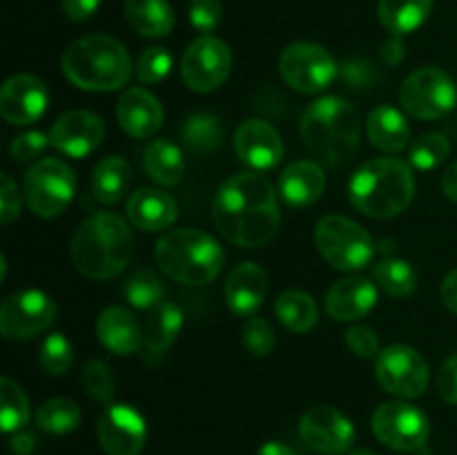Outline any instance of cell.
I'll return each mask as SVG.
<instances>
[{
  "instance_id": "cell-1",
  "label": "cell",
  "mask_w": 457,
  "mask_h": 455,
  "mask_svg": "<svg viewBox=\"0 0 457 455\" xmlns=\"http://www.w3.org/2000/svg\"><path fill=\"white\" fill-rule=\"evenodd\" d=\"M212 219L230 244L262 248L275 239L281 226L275 187L257 170L235 174L214 194Z\"/></svg>"
},
{
  "instance_id": "cell-2",
  "label": "cell",
  "mask_w": 457,
  "mask_h": 455,
  "mask_svg": "<svg viewBox=\"0 0 457 455\" xmlns=\"http://www.w3.org/2000/svg\"><path fill=\"white\" fill-rule=\"evenodd\" d=\"M299 132L312 156L328 168H344L360 152V112L346 98H317L303 110Z\"/></svg>"
},
{
  "instance_id": "cell-3",
  "label": "cell",
  "mask_w": 457,
  "mask_h": 455,
  "mask_svg": "<svg viewBox=\"0 0 457 455\" xmlns=\"http://www.w3.org/2000/svg\"><path fill=\"white\" fill-rule=\"evenodd\" d=\"M134 257V235L123 217L96 212L85 219L71 239V261L94 281L120 275Z\"/></svg>"
},
{
  "instance_id": "cell-4",
  "label": "cell",
  "mask_w": 457,
  "mask_h": 455,
  "mask_svg": "<svg viewBox=\"0 0 457 455\" xmlns=\"http://www.w3.org/2000/svg\"><path fill=\"white\" fill-rule=\"evenodd\" d=\"M62 74L85 92H116L132 79L128 49L114 36H83L62 54Z\"/></svg>"
},
{
  "instance_id": "cell-5",
  "label": "cell",
  "mask_w": 457,
  "mask_h": 455,
  "mask_svg": "<svg viewBox=\"0 0 457 455\" xmlns=\"http://www.w3.org/2000/svg\"><path fill=\"white\" fill-rule=\"evenodd\" d=\"M351 203L373 219H391L404 212L415 196V177L409 163L393 156L366 161L348 186Z\"/></svg>"
},
{
  "instance_id": "cell-6",
  "label": "cell",
  "mask_w": 457,
  "mask_h": 455,
  "mask_svg": "<svg viewBox=\"0 0 457 455\" xmlns=\"http://www.w3.org/2000/svg\"><path fill=\"white\" fill-rule=\"evenodd\" d=\"M161 270L183 285H208L221 272L226 252L208 232L179 228L165 232L154 248Z\"/></svg>"
},
{
  "instance_id": "cell-7",
  "label": "cell",
  "mask_w": 457,
  "mask_h": 455,
  "mask_svg": "<svg viewBox=\"0 0 457 455\" xmlns=\"http://www.w3.org/2000/svg\"><path fill=\"white\" fill-rule=\"evenodd\" d=\"M315 245L330 266L344 272L361 270L375 254V244L369 232L342 214H328L317 223Z\"/></svg>"
},
{
  "instance_id": "cell-8",
  "label": "cell",
  "mask_w": 457,
  "mask_h": 455,
  "mask_svg": "<svg viewBox=\"0 0 457 455\" xmlns=\"http://www.w3.org/2000/svg\"><path fill=\"white\" fill-rule=\"evenodd\" d=\"M76 192V174L65 161L40 159L25 174L27 208L43 219H54L70 208Z\"/></svg>"
},
{
  "instance_id": "cell-9",
  "label": "cell",
  "mask_w": 457,
  "mask_h": 455,
  "mask_svg": "<svg viewBox=\"0 0 457 455\" xmlns=\"http://www.w3.org/2000/svg\"><path fill=\"white\" fill-rule=\"evenodd\" d=\"M400 103L413 119H442L457 103L455 80L440 67H420L402 83Z\"/></svg>"
},
{
  "instance_id": "cell-10",
  "label": "cell",
  "mask_w": 457,
  "mask_h": 455,
  "mask_svg": "<svg viewBox=\"0 0 457 455\" xmlns=\"http://www.w3.org/2000/svg\"><path fill=\"white\" fill-rule=\"evenodd\" d=\"M279 74L299 94H320L339 76V67L328 49L315 43H293L281 52Z\"/></svg>"
},
{
  "instance_id": "cell-11",
  "label": "cell",
  "mask_w": 457,
  "mask_h": 455,
  "mask_svg": "<svg viewBox=\"0 0 457 455\" xmlns=\"http://www.w3.org/2000/svg\"><path fill=\"white\" fill-rule=\"evenodd\" d=\"M56 302L43 290H21L0 306V333L9 342H27L56 321Z\"/></svg>"
},
{
  "instance_id": "cell-12",
  "label": "cell",
  "mask_w": 457,
  "mask_h": 455,
  "mask_svg": "<svg viewBox=\"0 0 457 455\" xmlns=\"http://www.w3.org/2000/svg\"><path fill=\"white\" fill-rule=\"evenodd\" d=\"M373 433L388 449L411 453L427 446L431 424L418 406L406 401H386L373 413Z\"/></svg>"
},
{
  "instance_id": "cell-13",
  "label": "cell",
  "mask_w": 457,
  "mask_h": 455,
  "mask_svg": "<svg viewBox=\"0 0 457 455\" xmlns=\"http://www.w3.org/2000/svg\"><path fill=\"white\" fill-rule=\"evenodd\" d=\"M375 377L379 386L402 400L424 395L428 386V364L415 348L395 343L384 348L375 360Z\"/></svg>"
},
{
  "instance_id": "cell-14",
  "label": "cell",
  "mask_w": 457,
  "mask_h": 455,
  "mask_svg": "<svg viewBox=\"0 0 457 455\" xmlns=\"http://www.w3.org/2000/svg\"><path fill=\"white\" fill-rule=\"evenodd\" d=\"M232 70V54L223 40L214 36H201L181 58L183 83L192 92L208 94L221 87Z\"/></svg>"
},
{
  "instance_id": "cell-15",
  "label": "cell",
  "mask_w": 457,
  "mask_h": 455,
  "mask_svg": "<svg viewBox=\"0 0 457 455\" xmlns=\"http://www.w3.org/2000/svg\"><path fill=\"white\" fill-rule=\"evenodd\" d=\"M299 435L312 451L324 455H339L351 451L355 442V426L342 410L328 404L312 406L299 419Z\"/></svg>"
},
{
  "instance_id": "cell-16",
  "label": "cell",
  "mask_w": 457,
  "mask_h": 455,
  "mask_svg": "<svg viewBox=\"0 0 457 455\" xmlns=\"http://www.w3.org/2000/svg\"><path fill=\"white\" fill-rule=\"evenodd\" d=\"M145 418L129 404H110L98 419V442L107 455H138L145 446Z\"/></svg>"
},
{
  "instance_id": "cell-17",
  "label": "cell",
  "mask_w": 457,
  "mask_h": 455,
  "mask_svg": "<svg viewBox=\"0 0 457 455\" xmlns=\"http://www.w3.org/2000/svg\"><path fill=\"white\" fill-rule=\"evenodd\" d=\"M105 138V123L89 110H71L58 116L49 129V141L58 152L74 159H83L96 150Z\"/></svg>"
},
{
  "instance_id": "cell-18",
  "label": "cell",
  "mask_w": 457,
  "mask_h": 455,
  "mask_svg": "<svg viewBox=\"0 0 457 455\" xmlns=\"http://www.w3.org/2000/svg\"><path fill=\"white\" fill-rule=\"evenodd\" d=\"M47 85L34 74H16L0 89V114L12 125H29L45 114Z\"/></svg>"
},
{
  "instance_id": "cell-19",
  "label": "cell",
  "mask_w": 457,
  "mask_h": 455,
  "mask_svg": "<svg viewBox=\"0 0 457 455\" xmlns=\"http://www.w3.org/2000/svg\"><path fill=\"white\" fill-rule=\"evenodd\" d=\"M237 156L257 172L272 170L284 159V141L268 120L248 119L235 132Z\"/></svg>"
},
{
  "instance_id": "cell-20",
  "label": "cell",
  "mask_w": 457,
  "mask_h": 455,
  "mask_svg": "<svg viewBox=\"0 0 457 455\" xmlns=\"http://www.w3.org/2000/svg\"><path fill=\"white\" fill-rule=\"evenodd\" d=\"M116 116L123 132L134 138H147L154 136L163 125V105L147 89L129 87L119 98Z\"/></svg>"
},
{
  "instance_id": "cell-21",
  "label": "cell",
  "mask_w": 457,
  "mask_h": 455,
  "mask_svg": "<svg viewBox=\"0 0 457 455\" xmlns=\"http://www.w3.org/2000/svg\"><path fill=\"white\" fill-rule=\"evenodd\" d=\"M268 294V275L262 266L244 261L226 279V303L235 315L253 317Z\"/></svg>"
},
{
  "instance_id": "cell-22",
  "label": "cell",
  "mask_w": 457,
  "mask_h": 455,
  "mask_svg": "<svg viewBox=\"0 0 457 455\" xmlns=\"http://www.w3.org/2000/svg\"><path fill=\"white\" fill-rule=\"evenodd\" d=\"M378 303V288L366 277L339 279L326 294V312L335 321H355L369 315Z\"/></svg>"
},
{
  "instance_id": "cell-23",
  "label": "cell",
  "mask_w": 457,
  "mask_h": 455,
  "mask_svg": "<svg viewBox=\"0 0 457 455\" xmlns=\"http://www.w3.org/2000/svg\"><path fill=\"white\" fill-rule=\"evenodd\" d=\"M183 326V312L181 308H177L170 302H161L159 306H154L147 315L145 326H143V346H141V357L150 366L161 364V360L165 357V352L170 351V346L174 343V339L179 337Z\"/></svg>"
},
{
  "instance_id": "cell-24",
  "label": "cell",
  "mask_w": 457,
  "mask_h": 455,
  "mask_svg": "<svg viewBox=\"0 0 457 455\" xmlns=\"http://www.w3.org/2000/svg\"><path fill=\"white\" fill-rule=\"evenodd\" d=\"M96 335L103 346L114 355L128 357L141 352L143 330L137 317L123 306H110L98 315Z\"/></svg>"
},
{
  "instance_id": "cell-25",
  "label": "cell",
  "mask_w": 457,
  "mask_h": 455,
  "mask_svg": "<svg viewBox=\"0 0 457 455\" xmlns=\"http://www.w3.org/2000/svg\"><path fill=\"white\" fill-rule=\"evenodd\" d=\"M177 217V201L156 187H141L128 199V219L138 230L161 232L172 226Z\"/></svg>"
},
{
  "instance_id": "cell-26",
  "label": "cell",
  "mask_w": 457,
  "mask_h": 455,
  "mask_svg": "<svg viewBox=\"0 0 457 455\" xmlns=\"http://www.w3.org/2000/svg\"><path fill=\"white\" fill-rule=\"evenodd\" d=\"M326 177L321 165L312 161H295L279 177V194L290 208H308L324 194Z\"/></svg>"
},
{
  "instance_id": "cell-27",
  "label": "cell",
  "mask_w": 457,
  "mask_h": 455,
  "mask_svg": "<svg viewBox=\"0 0 457 455\" xmlns=\"http://www.w3.org/2000/svg\"><path fill=\"white\" fill-rule=\"evenodd\" d=\"M366 134L370 143L386 154H397L411 141V129L404 114L388 105H379L370 112L366 120Z\"/></svg>"
},
{
  "instance_id": "cell-28",
  "label": "cell",
  "mask_w": 457,
  "mask_h": 455,
  "mask_svg": "<svg viewBox=\"0 0 457 455\" xmlns=\"http://www.w3.org/2000/svg\"><path fill=\"white\" fill-rule=\"evenodd\" d=\"M129 183H132V168L120 156H105L98 161L96 168L92 172V196L103 205H114L128 192Z\"/></svg>"
},
{
  "instance_id": "cell-29",
  "label": "cell",
  "mask_w": 457,
  "mask_h": 455,
  "mask_svg": "<svg viewBox=\"0 0 457 455\" xmlns=\"http://www.w3.org/2000/svg\"><path fill=\"white\" fill-rule=\"evenodd\" d=\"M125 18L137 34L147 38L168 36L174 27V12L168 0H125Z\"/></svg>"
},
{
  "instance_id": "cell-30",
  "label": "cell",
  "mask_w": 457,
  "mask_h": 455,
  "mask_svg": "<svg viewBox=\"0 0 457 455\" xmlns=\"http://www.w3.org/2000/svg\"><path fill=\"white\" fill-rule=\"evenodd\" d=\"M433 12V0H379L378 13L391 34L404 36L420 29Z\"/></svg>"
},
{
  "instance_id": "cell-31",
  "label": "cell",
  "mask_w": 457,
  "mask_h": 455,
  "mask_svg": "<svg viewBox=\"0 0 457 455\" xmlns=\"http://www.w3.org/2000/svg\"><path fill=\"white\" fill-rule=\"evenodd\" d=\"M143 165H145L147 177L159 186H177L186 172V161H183L181 150L174 143L163 141V138L152 141L147 145Z\"/></svg>"
},
{
  "instance_id": "cell-32",
  "label": "cell",
  "mask_w": 457,
  "mask_h": 455,
  "mask_svg": "<svg viewBox=\"0 0 457 455\" xmlns=\"http://www.w3.org/2000/svg\"><path fill=\"white\" fill-rule=\"evenodd\" d=\"M275 315L290 333L303 335L315 328L320 310H317L315 299L308 293H303V290H286L275 302Z\"/></svg>"
},
{
  "instance_id": "cell-33",
  "label": "cell",
  "mask_w": 457,
  "mask_h": 455,
  "mask_svg": "<svg viewBox=\"0 0 457 455\" xmlns=\"http://www.w3.org/2000/svg\"><path fill=\"white\" fill-rule=\"evenodd\" d=\"M80 424V409L70 397H52L36 410V426L49 435H67Z\"/></svg>"
},
{
  "instance_id": "cell-34",
  "label": "cell",
  "mask_w": 457,
  "mask_h": 455,
  "mask_svg": "<svg viewBox=\"0 0 457 455\" xmlns=\"http://www.w3.org/2000/svg\"><path fill=\"white\" fill-rule=\"evenodd\" d=\"M183 143H186L190 150L201 152V154H208V152L217 150L223 143V125L219 120V116L208 114V112H196L190 114L183 123Z\"/></svg>"
},
{
  "instance_id": "cell-35",
  "label": "cell",
  "mask_w": 457,
  "mask_h": 455,
  "mask_svg": "<svg viewBox=\"0 0 457 455\" xmlns=\"http://www.w3.org/2000/svg\"><path fill=\"white\" fill-rule=\"evenodd\" d=\"M375 281L379 288L386 294L397 299L409 297L418 285V272L404 259L395 257H384L382 261L375 266Z\"/></svg>"
},
{
  "instance_id": "cell-36",
  "label": "cell",
  "mask_w": 457,
  "mask_h": 455,
  "mask_svg": "<svg viewBox=\"0 0 457 455\" xmlns=\"http://www.w3.org/2000/svg\"><path fill=\"white\" fill-rule=\"evenodd\" d=\"M0 424L4 433H16L29 422V400L18 382L12 377L0 379Z\"/></svg>"
},
{
  "instance_id": "cell-37",
  "label": "cell",
  "mask_w": 457,
  "mask_h": 455,
  "mask_svg": "<svg viewBox=\"0 0 457 455\" xmlns=\"http://www.w3.org/2000/svg\"><path fill=\"white\" fill-rule=\"evenodd\" d=\"M123 293L125 299H128L134 308H138V310H152V308L161 303L165 288L154 270L143 268V270L134 272V275L129 277Z\"/></svg>"
},
{
  "instance_id": "cell-38",
  "label": "cell",
  "mask_w": 457,
  "mask_h": 455,
  "mask_svg": "<svg viewBox=\"0 0 457 455\" xmlns=\"http://www.w3.org/2000/svg\"><path fill=\"white\" fill-rule=\"evenodd\" d=\"M451 152V143L445 134L440 132H428L422 134L418 141L411 145V165L415 170H436L437 165H442L446 161Z\"/></svg>"
},
{
  "instance_id": "cell-39",
  "label": "cell",
  "mask_w": 457,
  "mask_h": 455,
  "mask_svg": "<svg viewBox=\"0 0 457 455\" xmlns=\"http://www.w3.org/2000/svg\"><path fill=\"white\" fill-rule=\"evenodd\" d=\"M83 388L98 404L110 406L116 393V379L110 366L101 360H92L83 368Z\"/></svg>"
},
{
  "instance_id": "cell-40",
  "label": "cell",
  "mask_w": 457,
  "mask_h": 455,
  "mask_svg": "<svg viewBox=\"0 0 457 455\" xmlns=\"http://www.w3.org/2000/svg\"><path fill=\"white\" fill-rule=\"evenodd\" d=\"M74 361V348L62 333H52L38 351V364L49 375H65Z\"/></svg>"
},
{
  "instance_id": "cell-41",
  "label": "cell",
  "mask_w": 457,
  "mask_h": 455,
  "mask_svg": "<svg viewBox=\"0 0 457 455\" xmlns=\"http://www.w3.org/2000/svg\"><path fill=\"white\" fill-rule=\"evenodd\" d=\"M137 80L143 85H154L168 79L172 71V54L165 47H147L143 49L137 61Z\"/></svg>"
},
{
  "instance_id": "cell-42",
  "label": "cell",
  "mask_w": 457,
  "mask_h": 455,
  "mask_svg": "<svg viewBox=\"0 0 457 455\" xmlns=\"http://www.w3.org/2000/svg\"><path fill=\"white\" fill-rule=\"evenodd\" d=\"M244 346L254 357H266L275 351V330L263 317H250L245 321Z\"/></svg>"
},
{
  "instance_id": "cell-43",
  "label": "cell",
  "mask_w": 457,
  "mask_h": 455,
  "mask_svg": "<svg viewBox=\"0 0 457 455\" xmlns=\"http://www.w3.org/2000/svg\"><path fill=\"white\" fill-rule=\"evenodd\" d=\"M339 76H342L348 87L360 89V92L375 87L382 80V74L369 58H351V61H346L339 67Z\"/></svg>"
},
{
  "instance_id": "cell-44",
  "label": "cell",
  "mask_w": 457,
  "mask_h": 455,
  "mask_svg": "<svg viewBox=\"0 0 457 455\" xmlns=\"http://www.w3.org/2000/svg\"><path fill=\"white\" fill-rule=\"evenodd\" d=\"M346 343L357 357H364V360H378L379 351V337L375 330H370L369 326H353L346 330Z\"/></svg>"
},
{
  "instance_id": "cell-45",
  "label": "cell",
  "mask_w": 457,
  "mask_h": 455,
  "mask_svg": "<svg viewBox=\"0 0 457 455\" xmlns=\"http://www.w3.org/2000/svg\"><path fill=\"white\" fill-rule=\"evenodd\" d=\"M221 0H190V22L201 31L217 29L221 22Z\"/></svg>"
},
{
  "instance_id": "cell-46",
  "label": "cell",
  "mask_w": 457,
  "mask_h": 455,
  "mask_svg": "<svg viewBox=\"0 0 457 455\" xmlns=\"http://www.w3.org/2000/svg\"><path fill=\"white\" fill-rule=\"evenodd\" d=\"M49 143L52 141H49L43 132H25L21 134V136L13 138L12 156L16 161H21V163H25V161H34L43 154L45 147H47Z\"/></svg>"
},
{
  "instance_id": "cell-47",
  "label": "cell",
  "mask_w": 457,
  "mask_h": 455,
  "mask_svg": "<svg viewBox=\"0 0 457 455\" xmlns=\"http://www.w3.org/2000/svg\"><path fill=\"white\" fill-rule=\"evenodd\" d=\"M0 186H3L0 187V223L9 226L21 214V192H18V186L9 174L0 177Z\"/></svg>"
},
{
  "instance_id": "cell-48",
  "label": "cell",
  "mask_w": 457,
  "mask_h": 455,
  "mask_svg": "<svg viewBox=\"0 0 457 455\" xmlns=\"http://www.w3.org/2000/svg\"><path fill=\"white\" fill-rule=\"evenodd\" d=\"M437 391L446 404H457V352L442 364L437 375Z\"/></svg>"
},
{
  "instance_id": "cell-49",
  "label": "cell",
  "mask_w": 457,
  "mask_h": 455,
  "mask_svg": "<svg viewBox=\"0 0 457 455\" xmlns=\"http://www.w3.org/2000/svg\"><path fill=\"white\" fill-rule=\"evenodd\" d=\"M101 0H62V12L71 22H85L96 13Z\"/></svg>"
},
{
  "instance_id": "cell-50",
  "label": "cell",
  "mask_w": 457,
  "mask_h": 455,
  "mask_svg": "<svg viewBox=\"0 0 457 455\" xmlns=\"http://www.w3.org/2000/svg\"><path fill=\"white\" fill-rule=\"evenodd\" d=\"M379 56H382L384 65H388V67L400 65L406 56V45H404V40H402V36L391 34V38L384 40Z\"/></svg>"
},
{
  "instance_id": "cell-51",
  "label": "cell",
  "mask_w": 457,
  "mask_h": 455,
  "mask_svg": "<svg viewBox=\"0 0 457 455\" xmlns=\"http://www.w3.org/2000/svg\"><path fill=\"white\" fill-rule=\"evenodd\" d=\"M440 294H442V302H445V306L457 315V268L445 277Z\"/></svg>"
},
{
  "instance_id": "cell-52",
  "label": "cell",
  "mask_w": 457,
  "mask_h": 455,
  "mask_svg": "<svg viewBox=\"0 0 457 455\" xmlns=\"http://www.w3.org/2000/svg\"><path fill=\"white\" fill-rule=\"evenodd\" d=\"M9 446H12V451L16 455H29L31 451L36 449V437L31 435V433L16 431L13 433L12 442H9Z\"/></svg>"
},
{
  "instance_id": "cell-53",
  "label": "cell",
  "mask_w": 457,
  "mask_h": 455,
  "mask_svg": "<svg viewBox=\"0 0 457 455\" xmlns=\"http://www.w3.org/2000/svg\"><path fill=\"white\" fill-rule=\"evenodd\" d=\"M442 192L457 203V161L446 168L445 177H442Z\"/></svg>"
},
{
  "instance_id": "cell-54",
  "label": "cell",
  "mask_w": 457,
  "mask_h": 455,
  "mask_svg": "<svg viewBox=\"0 0 457 455\" xmlns=\"http://www.w3.org/2000/svg\"><path fill=\"white\" fill-rule=\"evenodd\" d=\"M257 455H297V453H295L288 444H284V442L272 440V442H266V444L257 451Z\"/></svg>"
},
{
  "instance_id": "cell-55",
  "label": "cell",
  "mask_w": 457,
  "mask_h": 455,
  "mask_svg": "<svg viewBox=\"0 0 457 455\" xmlns=\"http://www.w3.org/2000/svg\"><path fill=\"white\" fill-rule=\"evenodd\" d=\"M351 455H378V453H373L370 449H355V451H351Z\"/></svg>"
}]
</instances>
